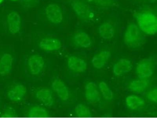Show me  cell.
I'll list each match as a JSON object with an SVG mask.
<instances>
[{
	"instance_id": "cell-1",
	"label": "cell",
	"mask_w": 157,
	"mask_h": 118,
	"mask_svg": "<svg viewBox=\"0 0 157 118\" xmlns=\"http://www.w3.org/2000/svg\"><path fill=\"white\" fill-rule=\"evenodd\" d=\"M145 41V36L137 25L132 23L128 26L124 36V42L126 45L135 48L141 47Z\"/></svg>"
},
{
	"instance_id": "cell-2",
	"label": "cell",
	"mask_w": 157,
	"mask_h": 118,
	"mask_svg": "<svg viewBox=\"0 0 157 118\" xmlns=\"http://www.w3.org/2000/svg\"><path fill=\"white\" fill-rule=\"evenodd\" d=\"M137 24L146 34L155 35L157 32L156 17L152 13H139L136 15Z\"/></svg>"
},
{
	"instance_id": "cell-3",
	"label": "cell",
	"mask_w": 157,
	"mask_h": 118,
	"mask_svg": "<svg viewBox=\"0 0 157 118\" xmlns=\"http://www.w3.org/2000/svg\"><path fill=\"white\" fill-rule=\"evenodd\" d=\"M154 65L152 60L145 59L141 60L137 66L136 73L140 79H145L152 76L154 73Z\"/></svg>"
},
{
	"instance_id": "cell-4",
	"label": "cell",
	"mask_w": 157,
	"mask_h": 118,
	"mask_svg": "<svg viewBox=\"0 0 157 118\" xmlns=\"http://www.w3.org/2000/svg\"><path fill=\"white\" fill-rule=\"evenodd\" d=\"M28 64L31 73L32 75H38L44 69V60L41 56L33 55L29 57Z\"/></svg>"
},
{
	"instance_id": "cell-5",
	"label": "cell",
	"mask_w": 157,
	"mask_h": 118,
	"mask_svg": "<svg viewBox=\"0 0 157 118\" xmlns=\"http://www.w3.org/2000/svg\"><path fill=\"white\" fill-rule=\"evenodd\" d=\"M46 14L50 22L55 24L61 23L63 15L61 8L55 4H51L46 8Z\"/></svg>"
},
{
	"instance_id": "cell-6",
	"label": "cell",
	"mask_w": 157,
	"mask_h": 118,
	"mask_svg": "<svg viewBox=\"0 0 157 118\" xmlns=\"http://www.w3.org/2000/svg\"><path fill=\"white\" fill-rule=\"evenodd\" d=\"M52 88L57 96L62 101H67L69 98V91L68 87L59 78L54 80L52 83Z\"/></svg>"
},
{
	"instance_id": "cell-7",
	"label": "cell",
	"mask_w": 157,
	"mask_h": 118,
	"mask_svg": "<svg viewBox=\"0 0 157 118\" xmlns=\"http://www.w3.org/2000/svg\"><path fill=\"white\" fill-rule=\"evenodd\" d=\"M132 68V65L129 60L121 59L113 65V72L117 76H122L130 72Z\"/></svg>"
},
{
	"instance_id": "cell-8",
	"label": "cell",
	"mask_w": 157,
	"mask_h": 118,
	"mask_svg": "<svg viewBox=\"0 0 157 118\" xmlns=\"http://www.w3.org/2000/svg\"><path fill=\"white\" fill-rule=\"evenodd\" d=\"M26 93V87L22 84H17L8 91L7 96L11 101L19 102L23 100Z\"/></svg>"
},
{
	"instance_id": "cell-9",
	"label": "cell",
	"mask_w": 157,
	"mask_h": 118,
	"mask_svg": "<svg viewBox=\"0 0 157 118\" xmlns=\"http://www.w3.org/2000/svg\"><path fill=\"white\" fill-rule=\"evenodd\" d=\"M36 96L39 102L47 107H51L54 104L52 92L49 88H43L39 90L36 92Z\"/></svg>"
},
{
	"instance_id": "cell-10",
	"label": "cell",
	"mask_w": 157,
	"mask_h": 118,
	"mask_svg": "<svg viewBox=\"0 0 157 118\" xmlns=\"http://www.w3.org/2000/svg\"><path fill=\"white\" fill-rule=\"evenodd\" d=\"M62 46L61 41L56 38H45L40 41L39 47L47 51H55L61 49Z\"/></svg>"
},
{
	"instance_id": "cell-11",
	"label": "cell",
	"mask_w": 157,
	"mask_h": 118,
	"mask_svg": "<svg viewBox=\"0 0 157 118\" xmlns=\"http://www.w3.org/2000/svg\"><path fill=\"white\" fill-rule=\"evenodd\" d=\"M85 96L87 100L92 103L99 102L101 100L100 94L94 82L91 81L86 84L85 88Z\"/></svg>"
},
{
	"instance_id": "cell-12",
	"label": "cell",
	"mask_w": 157,
	"mask_h": 118,
	"mask_svg": "<svg viewBox=\"0 0 157 118\" xmlns=\"http://www.w3.org/2000/svg\"><path fill=\"white\" fill-rule=\"evenodd\" d=\"M73 8L78 16L82 19L90 20L94 17V14L92 10L83 3L75 2L74 3Z\"/></svg>"
},
{
	"instance_id": "cell-13",
	"label": "cell",
	"mask_w": 157,
	"mask_h": 118,
	"mask_svg": "<svg viewBox=\"0 0 157 118\" xmlns=\"http://www.w3.org/2000/svg\"><path fill=\"white\" fill-rule=\"evenodd\" d=\"M68 66L71 71L82 73L86 71L87 64L83 59L75 56H71L68 59Z\"/></svg>"
},
{
	"instance_id": "cell-14",
	"label": "cell",
	"mask_w": 157,
	"mask_h": 118,
	"mask_svg": "<svg viewBox=\"0 0 157 118\" xmlns=\"http://www.w3.org/2000/svg\"><path fill=\"white\" fill-rule=\"evenodd\" d=\"M7 22L10 32L12 34H16L20 30L21 18L18 13L13 12L8 15Z\"/></svg>"
},
{
	"instance_id": "cell-15",
	"label": "cell",
	"mask_w": 157,
	"mask_h": 118,
	"mask_svg": "<svg viewBox=\"0 0 157 118\" xmlns=\"http://www.w3.org/2000/svg\"><path fill=\"white\" fill-rule=\"evenodd\" d=\"M13 58L10 54L5 53L0 58V75H7L12 70Z\"/></svg>"
},
{
	"instance_id": "cell-16",
	"label": "cell",
	"mask_w": 157,
	"mask_h": 118,
	"mask_svg": "<svg viewBox=\"0 0 157 118\" xmlns=\"http://www.w3.org/2000/svg\"><path fill=\"white\" fill-rule=\"evenodd\" d=\"M111 56V53L108 50L101 52L92 58V63L93 66L98 69L103 68L107 64Z\"/></svg>"
},
{
	"instance_id": "cell-17",
	"label": "cell",
	"mask_w": 157,
	"mask_h": 118,
	"mask_svg": "<svg viewBox=\"0 0 157 118\" xmlns=\"http://www.w3.org/2000/svg\"><path fill=\"white\" fill-rule=\"evenodd\" d=\"M127 107L132 110L142 109L145 106V101L141 96L132 95L128 96L126 100Z\"/></svg>"
},
{
	"instance_id": "cell-18",
	"label": "cell",
	"mask_w": 157,
	"mask_h": 118,
	"mask_svg": "<svg viewBox=\"0 0 157 118\" xmlns=\"http://www.w3.org/2000/svg\"><path fill=\"white\" fill-rule=\"evenodd\" d=\"M74 41L75 45L83 48H87L92 44L89 35L83 32L75 33L74 37Z\"/></svg>"
},
{
	"instance_id": "cell-19",
	"label": "cell",
	"mask_w": 157,
	"mask_h": 118,
	"mask_svg": "<svg viewBox=\"0 0 157 118\" xmlns=\"http://www.w3.org/2000/svg\"><path fill=\"white\" fill-rule=\"evenodd\" d=\"M149 85V81L144 79L134 80L130 82L128 88L130 91L136 93H141L144 92Z\"/></svg>"
},
{
	"instance_id": "cell-20",
	"label": "cell",
	"mask_w": 157,
	"mask_h": 118,
	"mask_svg": "<svg viewBox=\"0 0 157 118\" xmlns=\"http://www.w3.org/2000/svg\"><path fill=\"white\" fill-rule=\"evenodd\" d=\"M99 33L101 37L103 39L113 38L115 34L114 27L110 22H105L99 26Z\"/></svg>"
},
{
	"instance_id": "cell-21",
	"label": "cell",
	"mask_w": 157,
	"mask_h": 118,
	"mask_svg": "<svg viewBox=\"0 0 157 118\" xmlns=\"http://www.w3.org/2000/svg\"><path fill=\"white\" fill-rule=\"evenodd\" d=\"M27 116L30 118H45L48 117L50 115L48 111L45 108L36 106L29 108Z\"/></svg>"
},
{
	"instance_id": "cell-22",
	"label": "cell",
	"mask_w": 157,
	"mask_h": 118,
	"mask_svg": "<svg viewBox=\"0 0 157 118\" xmlns=\"http://www.w3.org/2000/svg\"><path fill=\"white\" fill-rule=\"evenodd\" d=\"M74 112L75 116L78 117H89L92 116L89 108L83 104L77 105L74 108Z\"/></svg>"
},
{
	"instance_id": "cell-23",
	"label": "cell",
	"mask_w": 157,
	"mask_h": 118,
	"mask_svg": "<svg viewBox=\"0 0 157 118\" xmlns=\"http://www.w3.org/2000/svg\"><path fill=\"white\" fill-rule=\"evenodd\" d=\"M99 88L104 98L106 100H110L113 97V91L109 88L107 84L104 81H102L99 84Z\"/></svg>"
},
{
	"instance_id": "cell-24",
	"label": "cell",
	"mask_w": 157,
	"mask_h": 118,
	"mask_svg": "<svg viewBox=\"0 0 157 118\" xmlns=\"http://www.w3.org/2000/svg\"><path fill=\"white\" fill-rule=\"evenodd\" d=\"M17 116L16 111L11 108H8L1 115V116L3 117H13Z\"/></svg>"
},
{
	"instance_id": "cell-25",
	"label": "cell",
	"mask_w": 157,
	"mask_h": 118,
	"mask_svg": "<svg viewBox=\"0 0 157 118\" xmlns=\"http://www.w3.org/2000/svg\"><path fill=\"white\" fill-rule=\"evenodd\" d=\"M147 98L150 102L152 103H157V90L156 88L150 91L147 93Z\"/></svg>"
},
{
	"instance_id": "cell-26",
	"label": "cell",
	"mask_w": 157,
	"mask_h": 118,
	"mask_svg": "<svg viewBox=\"0 0 157 118\" xmlns=\"http://www.w3.org/2000/svg\"><path fill=\"white\" fill-rule=\"evenodd\" d=\"M145 1H149V2H152V1H155V0H145Z\"/></svg>"
},
{
	"instance_id": "cell-27",
	"label": "cell",
	"mask_w": 157,
	"mask_h": 118,
	"mask_svg": "<svg viewBox=\"0 0 157 118\" xmlns=\"http://www.w3.org/2000/svg\"><path fill=\"white\" fill-rule=\"evenodd\" d=\"M3 1V0H0V4H1V3Z\"/></svg>"
},
{
	"instance_id": "cell-28",
	"label": "cell",
	"mask_w": 157,
	"mask_h": 118,
	"mask_svg": "<svg viewBox=\"0 0 157 118\" xmlns=\"http://www.w3.org/2000/svg\"><path fill=\"white\" fill-rule=\"evenodd\" d=\"M12 1H17V0H12Z\"/></svg>"
}]
</instances>
